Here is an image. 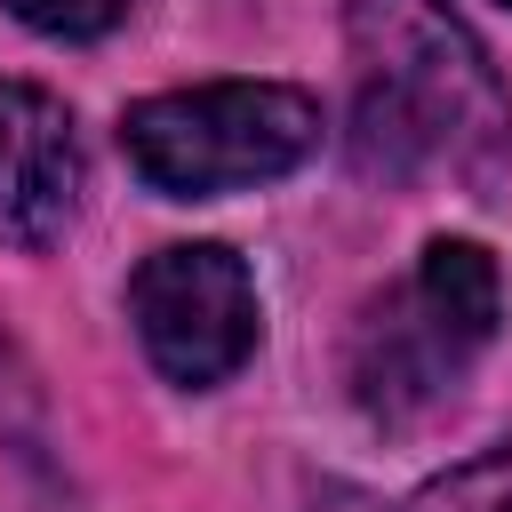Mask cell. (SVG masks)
<instances>
[{
    "mask_svg": "<svg viewBox=\"0 0 512 512\" xmlns=\"http://www.w3.org/2000/svg\"><path fill=\"white\" fill-rule=\"evenodd\" d=\"M128 8H136V0H8V16L32 24V32H48V40H96V32H112Z\"/></svg>",
    "mask_w": 512,
    "mask_h": 512,
    "instance_id": "52a82bcc",
    "label": "cell"
},
{
    "mask_svg": "<svg viewBox=\"0 0 512 512\" xmlns=\"http://www.w3.org/2000/svg\"><path fill=\"white\" fill-rule=\"evenodd\" d=\"M320 144V104L280 80H208L128 104L120 152L160 200H216L304 168Z\"/></svg>",
    "mask_w": 512,
    "mask_h": 512,
    "instance_id": "7a4b0ae2",
    "label": "cell"
},
{
    "mask_svg": "<svg viewBox=\"0 0 512 512\" xmlns=\"http://www.w3.org/2000/svg\"><path fill=\"white\" fill-rule=\"evenodd\" d=\"M352 32V136L368 168L488 176L512 152V88L448 0H344Z\"/></svg>",
    "mask_w": 512,
    "mask_h": 512,
    "instance_id": "6da1fadb",
    "label": "cell"
},
{
    "mask_svg": "<svg viewBox=\"0 0 512 512\" xmlns=\"http://www.w3.org/2000/svg\"><path fill=\"white\" fill-rule=\"evenodd\" d=\"M128 320L144 336V360L168 376V384H224L256 336H264V312H256V280L248 264L224 248V240H176V248H152L128 280Z\"/></svg>",
    "mask_w": 512,
    "mask_h": 512,
    "instance_id": "3957f363",
    "label": "cell"
},
{
    "mask_svg": "<svg viewBox=\"0 0 512 512\" xmlns=\"http://www.w3.org/2000/svg\"><path fill=\"white\" fill-rule=\"evenodd\" d=\"M480 344H488V336H472V328L408 272V288H392L384 304H368L360 328H352V392H360L368 416L408 424V416H424L440 392H456V376H464V360H472Z\"/></svg>",
    "mask_w": 512,
    "mask_h": 512,
    "instance_id": "277c9868",
    "label": "cell"
},
{
    "mask_svg": "<svg viewBox=\"0 0 512 512\" xmlns=\"http://www.w3.org/2000/svg\"><path fill=\"white\" fill-rule=\"evenodd\" d=\"M80 208V136L72 112L32 88L0 80V240L48 248Z\"/></svg>",
    "mask_w": 512,
    "mask_h": 512,
    "instance_id": "5b68a950",
    "label": "cell"
},
{
    "mask_svg": "<svg viewBox=\"0 0 512 512\" xmlns=\"http://www.w3.org/2000/svg\"><path fill=\"white\" fill-rule=\"evenodd\" d=\"M400 512H512V448H488V456L424 480Z\"/></svg>",
    "mask_w": 512,
    "mask_h": 512,
    "instance_id": "8992f818",
    "label": "cell"
}]
</instances>
